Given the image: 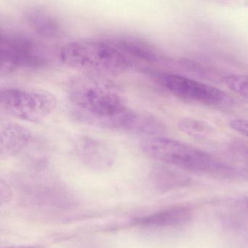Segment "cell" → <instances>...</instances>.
Instances as JSON below:
<instances>
[{"label":"cell","mask_w":248,"mask_h":248,"mask_svg":"<svg viewBox=\"0 0 248 248\" xmlns=\"http://www.w3.org/2000/svg\"><path fill=\"white\" fill-rule=\"evenodd\" d=\"M144 154L165 165L222 179L247 178L248 172L230 166L186 143L163 136L147 137L141 143Z\"/></svg>","instance_id":"1"},{"label":"cell","mask_w":248,"mask_h":248,"mask_svg":"<svg viewBox=\"0 0 248 248\" xmlns=\"http://www.w3.org/2000/svg\"><path fill=\"white\" fill-rule=\"evenodd\" d=\"M68 95L76 119L100 127L128 109L116 86L99 75L76 78L69 84Z\"/></svg>","instance_id":"2"},{"label":"cell","mask_w":248,"mask_h":248,"mask_svg":"<svg viewBox=\"0 0 248 248\" xmlns=\"http://www.w3.org/2000/svg\"><path fill=\"white\" fill-rule=\"evenodd\" d=\"M61 61L67 66L90 73L92 75L117 74L132 65V61L112 42L77 41L64 46Z\"/></svg>","instance_id":"3"},{"label":"cell","mask_w":248,"mask_h":248,"mask_svg":"<svg viewBox=\"0 0 248 248\" xmlns=\"http://www.w3.org/2000/svg\"><path fill=\"white\" fill-rule=\"evenodd\" d=\"M56 106V97L45 90L10 87L0 93L1 113L24 122H41L52 114Z\"/></svg>","instance_id":"4"},{"label":"cell","mask_w":248,"mask_h":248,"mask_svg":"<svg viewBox=\"0 0 248 248\" xmlns=\"http://www.w3.org/2000/svg\"><path fill=\"white\" fill-rule=\"evenodd\" d=\"M160 81L165 88L176 97L211 107H225L233 103L225 92L210 84L176 74H164Z\"/></svg>","instance_id":"5"},{"label":"cell","mask_w":248,"mask_h":248,"mask_svg":"<svg viewBox=\"0 0 248 248\" xmlns=\"http://www.w3.org/2000/svg\"><path fill=\"white\" fill-rule=\"evenodd\" d=\"M0 55L2 74L20 68H42L48 62L38 46L31 39L20 35H1Z\"/></svg>","instance_id":"6"},{"label":"cell","mask_w":248,"mask_h":248,"mask_svg":"<svg viewBox=\"0 0 248 248\" xmlns=\"http://www.w3.org/2000/svg\"><path fill=\"white\" fill-rule=\"evenodd\" d=\"M72 150L76 158L93 170L106 171L116 161V150L105 141L93 137L83 136L76 139Z\"/></svg>","instance_id":"7"},{"label":"cell","mask_w":248,"mask_h":248,"mask_svg":"<svg viewBox=\"0 0 248 248\" xmlns=\"http://www.w3.org/2000/svg\"><path fill=\"white\" fill-rule=\"evenodd\" d=\"M192 219V213L189 208L177 206L137 217L132 220L131 224L145 230H165L184 227Z\"/></svg>","instance_id":"8"},{"label":"cell","mask_w":248,"mask_h":248,"mask_svg":"<svg viewBox=\"0 0 248 248\" xmlns=\"http://www.w3.org/2000/svg\"><path fill=\"white\" fill-rule=\"evenodd\" d=\"M35 138L27 128L19 124L5 122L0 129V154L1 157L20 155L32 147Z\"/></svg>","instance_id":"9"},{"label":"cell","mask_w":248,"mask_h":248,"mask_svg":"<svg viewBox=\"0 0 248 248\" xmlns=\"http://www.w3.org/2000/svg\"><path fill=\"white\" fill-rule=\"evenodd\" d=\"M112 43L131 60L135 58L145 62H154L158 58L154 48L139 39L125 38Z\"/></svg>","instance_id":"10"},{"label":"cell","mask_w":248,"mask_h":248,"mask_svg":"<svg viewBox=\"0 0 248 248\" xmlns=\"http://www.w3.org/2000/svg\"><path fill=\"white\" fill-rule=\"evenodd\" d=\"M29 26L36 33L46 37H53L59 33L60 26L55 17L39 10H30L26 16Z\"/></svg>","instance_id":"11"},{"label":"cell","mask_w":248,"mask_h":248,"mask_svg":"<svg viewBox=\"0 0 248 248\" xmlns=\"http://www.w3.org/2000/svg\"><path fill=\"white\" fill-rule=\"evenodd\" d=\"M224 81L233 92L248 99V75H228Z\"/></svg>","instance_id":"12"},{"label":"cell","mask_w":248,"mask_h":248,"mask_svg":"<svg viewBox=\"0 0 248 248\" xmlns=\"http://www.w3.org/2000/svg\"><path fill=\"white\" fill-rule=\"evenodd\" d=\"M156 176V184L161 189H170L183 182L180 176L173 172L163 171V173H158Z\"/></svg>","instance_id":"13"},{"label":"cell","mask_w":248,"mask_h":248,"mask_svg":"<svg viewBox=\"0 0 248 248\" xmlns=\"http://www.w3.org/2000/svg\"><path fill=\"white\" fill-rule=\"evenodd\" d=\"M208 125L207 124L202 123L198 120L194 119H186L182 121L181 123V128L185 132L190 134H201L207 132L208 130Z\"/></svg>","instance_id":"14"},{"label":"cell","mask_w":248,"mask_h":248,"mask_svg":"<svg viewBox=\"0 0 248 248\" xmlns=\"http://www.w3.org/2000/svg\"><path fill=\"white\" fill-rule=\"evenodd\" d=\"M230 126L234 131L240 133L242 135L248 138V119H239L231 121Z\"/></svg>","instance_id":"15"},{"label":"cell","mask_w":248,"mask_h":248,"mask_svg":"<svg viewBox=\"0 0 248 248\" xmlns=\"http://www.w3.org/2000/svg\"><path fill=\"white\" fill-rule=\"evenodd\" d=\"M4 248H39L36 246H13V247H7Z\"/></svg>","instance_id":"16"},{"label":"cell","mask_w":248,"mask_h":248,"mask_svg":"<svg viewBox=\"0 0 248 248\" xmlns=\"http://www.w3.org/2000/svg\"></svg>","instance_id":"17"}]
</instances>
